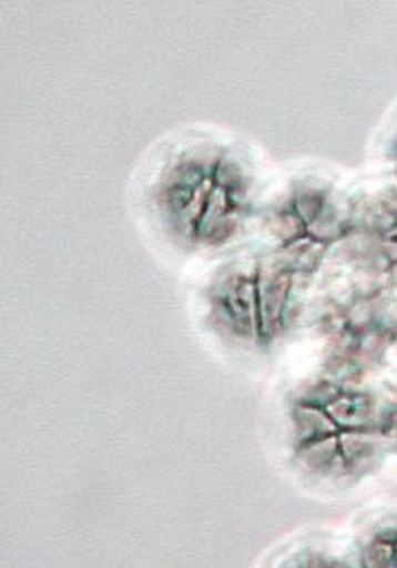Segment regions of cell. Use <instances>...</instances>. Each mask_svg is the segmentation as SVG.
Masks as SVG:
<instances>
[{"instance_id": "obj_1", "label": "cell", "mask_w": 397, "mask_h": 568, "mask_svg": "<svg viewBox=\"0 0 397 568\" xmlns=\"http://www.w3.org/2000/svg\"><path fill=\"white\" fill-rule=\"evenodd\" d=\"M153 207L164 232L184 246H216L236 234L251 205V175L227 149L201 144L160 171Z\"/></svg>"}, {"instance_id": "obj_2", "label": "cell", "mask_w": 397, "mask_h": 568, "mask_svg": "<svg viewBox=\"0 0 397 568\" xmlns=\"http://www.w3.org/2000/svg\"><path fill=\"white\" fill-rule=\"evenodd\" d=\"M362 561L384 566L397 564V518L384 520L366 535L362 544Z\"/></svg>"}]
</instances>
